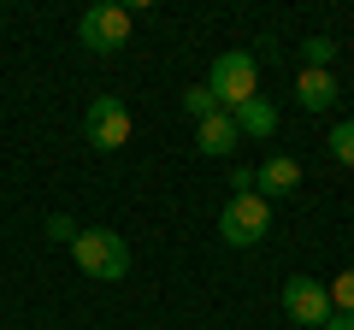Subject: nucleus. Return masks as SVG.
Here are the masks:
<instances>
[{
	"mask_svg": "<svg viewBox=\"0 0 354 330\" xmlns=\"http://www.w3.org/2000/svg\"><path fill=\"white\" fill-rule=\"evenodd\" d=\"M301 53H307V65H313V71H325L330 53H337V41H330V36H307V41H301Z\"/></svg>",
	"mask_w": 354,
	"mask_h": 330,
	"instance_id": "nucleus-12",
	"label": "nucleus"
},
{
	"mask_svg": "<svg viewBox=\"0 0 354 330\" xmlns=\"http://www.w3.org/2000/svg\"><path fill=\"white\" fill-rule=\"evenodd\" d=\"M283 313H290L295 324L325 330V318L337 313V307H330V283H319V278H290V283H283Z\"/></svg>",
	"mask_w": 354,
	"mask_h": 330,
	"instance_id": "nucleus-6",
	"label": "nucleus"
},
{
	"mask_svg": "<svg viewBox=\"0 0 354 330\" xmlns=\"http://www.w3.org/2000/svg\"><path fill=\"white\" fill-rule=\"evenodd\" d=\"M295 101H301L307 113H325V106H337V77H330V71H313V65H307L301 83H295Z\"/></svg>",
	"mask_w": 354,
	"mask_h": 330,
	"instance_id": "nucleus-10",
	"label": "nucleus"
},
{
	"mask_svg": "<svg viewBox=\"0 0 354 330\" xmlns=\"http://www.w3.org/2000/svg\"><path fill=\"white\" fill-rule=\"evenodd\" d=\"M230 118H236V130H242V136H254V142H266L272 130H278V106L266 101V95H254V101H242V106H236Z\"/></svg>",
	"mask_w": 354,
	"mask_h": 330,
	"instance_id": "nucleus-9",
	"label": "nucleus"
},
{
	"mask_svg": "<svg viewBox=\"0 0 354 330\" xmlns=\"http://www.w3.org/2000/svg\"><path fill=\"white\" fill-rule=\"evenodd\" d=\"M218 236L230 248H254V242L272 236V201L266 195H230L225 213H218Z\"/></svg>",
	"mask_w": 354,
	"mask_h": 330,
	"instance_id": "nucleus-2",
	"label": "nucleus"
},
{
	"mask_svg": "<svg viewBox=\"0 0 354 330\" xmlns=\"http://www.w3.org/2000/svg\"><path fill=\"white\" fill-rule=\"evenodd\" d=\"M71 260L88 271V278H101V283L130 278V248H124V236H113V230H77Z\"/></svg>",
	"mask_w": 354,
	"mask_h": 330,
	"instance_id": "nucleus-1",
	"label": "nucleus"
},
{
	"mask_svg": "<svg viewBox=\"0 0 354 330\" xmlns=\"http://www.w3.org/2000/svg\"><path fill=\"white\" fill-rule=\"evenodd\" d=\"M330 307H337V313H354V266L330 283Z\"/></svg>",
	"mask_w": 354,
	"mask_h": 330,
	"instance_id": "nucleus-13",
	"label": "nucleus"
},
{
	"mask_svg": "<svg viewBox=\"0 0 354 330\" xmlns=\"http://www.w3.org/2000/svg\"><path fill=\"white\" fill-rule=\"evenodd\" d=\"M83 130H88V142H95L101 153H118L130 142V106L118 101V95H101V101H88Z\"/></svg>",
	"mask_w": 354,
	"mask_h": 330,
	"instance_id": "nucleus-4",
	"label": "nucleus"
},
{
	"mask_svg": "<svg viewBox=\"0 0 354 330\" xmlns=\"http://www.w3.org/2000/svg\"><path fill=\"white\" fill-rule=\"evenodd\" d=\"M183 113H189L195 124H201V118L225 113V106H218V101H213V89H207V83H201V89H183Z\"/></svg>",
	"mask_w": 354,
	"mask_h": 330,
	"instance_id": "nucleus-11",
	"label": "nucleus"
},
{
	"mask_svg": "<svg viewBox=\"0 0 354 330\" xmlns=\"http://www.w3.org/2000/svg\"><path fill=\"white\" fill-rule=\"evenodd\" d=\"M207 89H213V101L225 106V113H236L242 101H254V89H260V65H254V53H218Z\"/></svg>",
	"mask_w": 354,
	"mask_h": 330,
	"instance_id": "nucleus-3",
	"label": "nucleus"
},
{
	"mask_svg": "<svg viewBox=\"0 0 354 330\" xmlns=\"http://www.w3.org/2000/svg\"><path fill=\"white\" fill-rule=\"evenodd\" d=\"M48 230H53L59 242H77V224H71V218H48Z\"/></svg>",
	"mask_w": 354,
	"mask_h": 330,
	"instance_id": "nucleus-15",
	"label": "nucleus"
},
{
	"mask_svg": "<svg viewBox=\"0 0 354 330\" xmlns=\"http://www.w3.org/2000/svg\"><path fill=\"white\" fill-rule=\"evenodd\" d=\"M77 36H83V48L113 53V48H124V41H130V12H124V6H113V0H101V6H88V12H83Z\"/></svg>",
	"mask_w": 354,
	"mask_h": 330,
	"instance_id": "nucleus-5",
	"label": "nucleus"
},
{
	"mask_svg": "<svg viewBox=\"0 0 354 330\" xmlns=\"http://www.w3.org/2000/svg\"><path fill=\"white\" fill-rule=\"evenodd\" d=\"M330 153H337V165H354V124L330 130Z\"/></svg>",
	"mask_w": 354,
	"mask_h": 330,
	"instance_id": "nucleus-14",
	"label": "nucleus"
},
{
	"mask_svg": "<svg viewBox=\"0 0 354 330\" xmlns=\"http://www.w3.org/2000/svg\"><path fill=\"white\" fill-rule=\"evenodd\" d=\"M325 330H354V313H330V318H325Z\"/></svg>",
	"mask_w": 354,
	"mask_h": 330,
	"instance_id": "nucleus-16",
	"label": "nucleus"
},
{
	"mask_svg": "<svg viewBox=\"0 0 354 330\" xmlns=\"http://www.w3.org/2000/svg\"><path fill=\"white\" fill-rule=\"evenodd\" d=\"M236 136H242V130H236V118H230V113H213V118L195 124V148H201L207 159H225V153L236 148Z\"/></svg>",
	"mask_w": 354,
	"mask_h": 330,
	"instance_id": "nucleus-8",
	"label": "nucleus"
},
{
	"mask_svg": "<svg viewBox=\"0 0 354 330\" xmlns=\"http://www.w3.org/2000/svg\"><path fill=\"white\" fill-rule=\"evenodd\" d=\"M254 183H260L272 201H278V195H295V189H301V165H295L290 153H266L260 171H254Z\"/></svg>",
	"mask_w": 354,
	"mask_h": 330,
	"instance_id": "nucleus-7",
	"label": "nucleus"
}]
</instances>
